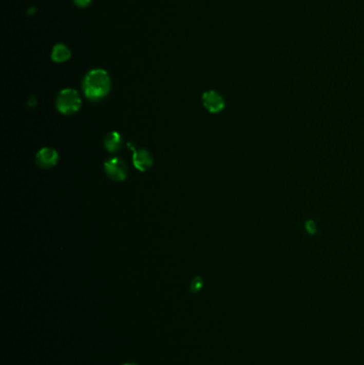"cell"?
Returning <instances> with one entry per match:
<instances>
[{"mask_svg": "<svg viewBox=\"0 0 364 365\" xmlns=\"http://www.w3.org/2000/svg\"><path fill=\"white\" fill-rule=\"evenodd\" d=\"M82 106V99L74 89H64L57 97L56 107L59 112L63 114H72L79 110Z\"/></svg>", "mask_w": 364, "mask_h": 365, "instance_id": "cell-2", "label": "cell"}, {"mask_svg": "<svg viewBox=\"0 0 364 365\" xmlns=\"http://www.w3.org/2000/svg\"><path fill=\"white\" fill-rule=\"evenodd\" d=\"M59 155L57 151L51 147H43L40 150L35 156V162L39 167L48 169L56 166L58 162Z\"/></svg>", "mask_w": 364, "mask_h": 365, "instance_id": "cell-5", "label": "cell"}, {"mask_svg": "<svg viewBox=\"0 0 364 365\" xmlns=\"http://www.w3.org/2000/svg\"><path fill=\"white\" fill-rule=\"evenodd\" d=\"M71 58V50L64 44H57L51 50V60L57 63L65 62Z\"/></svg>", "mask_w": 364, "mask_h": 365, "instance_id": "cell-8", "label": "cell"}, {"mask_svg": "<svg viewBox=\"0 0 364 365\" xmlns=\"http://www.w3.org/2000/svg\"><path fill=\"white\" fill-rule=\"evenodd\" d=\"M204 107L212 113H218L224 108V100L218 92L207 91L202 97Z\"/></svg>", "mask_w": 364, "mask_h": 365, "instance_id": "cell-4", "label": "cell"}, {"mask_svg": "<svg viewBox=\"0 0 364 365\" xmlns=\"http://www.w3.org/2000/svg\"><path fill=\"white\" fill-rule=\"evenodd\" d=\"M111 88L109 75L102 69L90 71L84 78L83 89L85 95L90 101H99L104 99Z\"/></svg>", "mask_w": 364, "mask_h": 365, "instance_id": "cell-1", "label": "cell"}, {"mask_svg": "<svg viewBox=\"0 0 364 365\" xmlns=\"http://www.w3.org/2000/svg\"><path fill=\"white\" fill-rule=\"evenodd\" d=\"M123 365H137V364H133V363H126V364H123Z\"/></svg>", "mask_w": 364, "mask_h": 365, "instance_id": "cell-12", "label": "cell"}, {"mask_svg": "<svg viewBox=\"0 0 364 365\" xmlns=\"http://www.w3.org/2000/svg\"><path fill=\"white\" fill-rule=\"evenodd\" d=\"M104 145L108 152L116 153L120 151L123 146L122 136H121L118 131H110L109 133H107V136L105 137Z\"/></svg>", "mask_w": 364, "mask_h": 365, "instance_id": "cell-7", "label": "cell"}, {"mask_svg": "<svg viewBox=\"0 0 364 365\" xmlns=\"http://www.w3.org/2000/svg\"><path fill=\"white\" fill-rule=\"evenodd\" d=\"M305 229H306L309 234H311V235L315 234V232H316V224H315V222L313 220H308L305 222Z\"/></svg>", "mask_w": 364, "mask_h": 365, "instance_id": "cell-10", "label": "cell"}, {"mask_svg": "<svg viewBox=\"0 0 364 365\" xmlns=\"http://www.w3.org/2000/svg\"><path fill=\"white\" fill-rule=\"evenodd\" d=\"M75 6L79 7V8H87L90 4L92 0H73Z\"/></svg>", "mask_w": 364, "mask_h": 365, "instance_id": "cell-11", "label": "cell"}, {"mask_svg": "<svg viewBox=\"0 0 364 365\" xmlns=\"http://www.w3.org/2000/svg\"><path fill=\"white\" fill-rule=\"evenodd\" d=\"M132 162L133 166L138 170L144 172L153 166L154 159L149 151L145 150V148H139V150H133Z\"/></svg>", "mask_w": 364, "mask_h": 365, "instance_id": "cell-6", "label": "cell"}, {"mask_svg": "<svg viewBox=\"0 0 364 365\" xmlns=\"http://www.w3.org/2000/svg\"><path fill=\"white\" fill-rule=\"evenodd\" d=\"M104 169L107 177L116 182H122L127 178V167L126 164L118 157H111L107 159L104 164Z\"/></svg>", "mask_w": 364, "mask_h": 365, "instance_id": "cell-3", "label": "cell"}, {"mask_svg": "<svg viewBox=\"0 0 364 365\" xmlns=\"http://www.w3.org/2000/svg\"><path fill=\"white\" fill-rule=\"evenodd\" d=\"M202 286H203V280L200 277H196L191 283V292L197 293L202 289Z\"/></svg>", "mask_w": 364, "mask_h": 365, "instance_id": "cell-9", "label": "cell"}]
</instances>
